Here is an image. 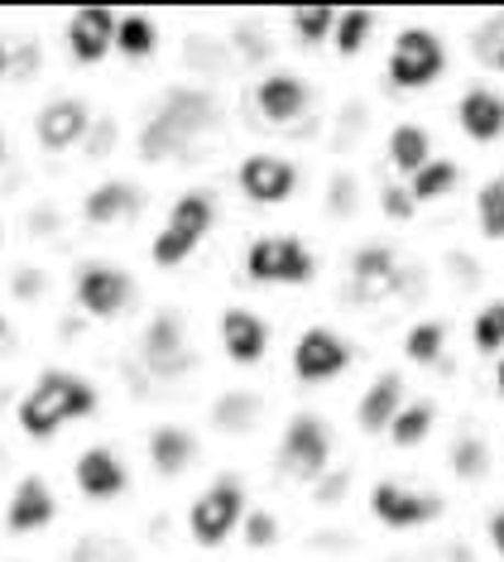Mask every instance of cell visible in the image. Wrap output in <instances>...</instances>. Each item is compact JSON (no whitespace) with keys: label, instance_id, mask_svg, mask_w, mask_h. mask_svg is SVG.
Segmentation results:
<instances>
[{"label":"cell","instance_id":"1","mask_svg":"<svg viewBox=\"0 0 504 562\" xmlns=\"http://www.w3.org/2000/svg\"><path fill=\"white\" fill-rule=\"evenodd\" d=\"M87 414H97V390L87 380L68 375V370H44L20 404V428L30 438H54L63 424L87 418Z\"/></svg>","mask_w":504,"mask_h":562},{"label":"cell","instance_id":"2","mask_svg":"<svg viewBox=\"0 0 504 562\" xmlns=\"http://www.w3.org/2000/svg\"><path fill=\"white\" fill-rule=\"evenodd\" d=\"M236 524H245V491L240 476H216L188 509V529L202 548H216Z\"/></svg>","mask_w":504,"mask_h":562},{"label":"cell","instance_id":"3","mask_svg":"<svg viewBox=\"0 0 504 562\" xmlns=\"http://www.w3.org/2000/svg\"><path fill=\"white\" fill-rule=\"evenodd\" d=\"M245 274L255 284H307L313 279V255L299 236H260L245 255Z\"/></svg>","mask_w":504,"mask_h":562},{"label":"cell","instance_id":"4","mask_svg":"<svg viewBox=\"0 0 504 562\" xmlns=\"http://www.w3.org/2000/svg\"><path fill=\"white\" fill-rule=\"evenodd\" d=\"M447 68V48L433 30H404L394 40V54H390V82L394 87H428L443 78Z\"/></svg>","mask_w":504,"mask_h":562},{"label":"cell","instance_id":"5","mask_svg":"<svg viewBox=\"0 0 504 562\" xmlns=\"http://www.w3.org/2000/svg\"><path fill=\"white\" fill-rule=\"evenodd\" d=\"M327 457H332V432L322 418L313 414H299L289 428H283V447H279V471L299 481H317L327 471Z\"/></svg>","mask_w":504,"mask_h":562},{"label":"cell","instance_id":"6","mask_svg":"<svg viewBox=\"0 0 504 562\" xmlns=\"http://www.w3.org/2000/svg\"><path fill=\"white\" fill-rule=\"evenodd\" d=\"M404 289V270H399V255L390 246H366L351 260V279H346V299L356 303H380L390 293Z\"/></svg>","mask_w":504,"mask_h":562},{"label":"cell","instance_id":"7","mask_svg":"<svg viewBox=\"0 0 504 562\" xmlns=\"http://www.w3.org/2000/svg\"><path fill=\"white\" fill-rule=\"evenodd\" d=\"M370 509L380 524H390V529H418V524H428L443 515V495H413L408 485L399 481H380L370 491Z\"/></svg>","mask_w":504,"mask_h":562},{"label":"cell","instance_id":"8","mask_svg":"<svg viewBox=\"0 0 504 562\" xmlns=\"http://www.w3.org/2000/svg\"><path fill=\"white\" fill-rule=\"evenodd\" d=\"M159 121H168L192 145L198 135H212L216 125H222V111H216L212 92H198V87H168L164 101H159Z\"/></svg>","mask_w":504,"mask_h":562},{"label":"cell","instance_id":"9","mask_svg":"<svg viewBox=\"0 0 504 562\" xmlns=\"http://www.w3.org/2000/svg\"><path fill=\"white\" fill-rule=\"evenodd\" d=\"M77 303L92 317H115L135 303V279L111 265H92V270L77 274Z\"/></svg>","mask_w":504,"mask_h":562},{"label":"cell","instance_id":"10","mask_svg":"<svg viewBox=\"0 0 504 562\" xmlns=\"http://www.w3.org/2000/svg\"><path fill=\"white\" fill-rule=\"evenodd\" d=\"M346 366H351V347L327 327H307L299 337V347H293V370H299V380H307V385L341 375Z\"/></svg>","mask_w":504,"mask_h":562},{"label":"cell","instance_id":"11","mask_svg":"<svg viewBox=\"0 0 504 562\" xmlns=\"http://www.w3.org/2000/svg\"><path fill=\"white\" fill-rule=\"evenodd\" d=\"M145 366L164 380L192 370V351L183 341V317L178 313H154V323L145 327Z\"/></svg>","mask_w":504,"mask_h":562},{"label":"cell","instance_id":"12","mask_svg":"<svg viewBox=\"0 0 504 562\" xmlns=\"http://www.w3.org/2000/svg\"><path fill=\"white\" fill-rule=\"evenodd\" d=\"M115 30H121V15L107 5H87V10H77V15L68 20V48H72V58L82 63V68H92V63H101L111 54V44H115Z\"/></svg>","mask_w":504,"mask_h":562},{"label":"cell","instance_id":"13","mask_svg":"<svg viewBox=\"0 0 504 562\" xmlns=\"http://www.w3.org/2000/svg\"><path fill=\"white\" fill-rule=\"evenodd\" d=\"M87 131H92V116H87V106L77 97H58V101H48L44 111H38V121H34V135H38V145L44 149H72L77 139H87Z\"/></svg>","mask_w":504,"mask_h":562},{"label":"cell","instance_id":"14","mask_svg":"<svg viewBox=\"0 0 504 562\" xmlns=\"http://www.w3.org/2000/svg\"><path fill=\"white\" fill-rule=\"evenodd\" d=\"M299 188V169L275 155H250L240 164V193L250 202H283Z\"/></svg>","mask_w":504,"mask_h":562},{"label":"cell","instance_id":"15","mask_svg":"<svg viewBox=\"0 0 504 562\" xmlns=\"http://www.w3.org/2000/svg\"><path fill=\"white\" fill-rule=\"evenodd\" d=\"M307 101H313V92H307L299 78H289V72H269V78L255 87V106H260V116L269 125L299 121L303 111H307Z\"/></svg>","mask_w":504,"mask_h":562},{"label":"cell","instance_id":"16","mask_svg":"<svg viewBox=\"0 0 504 562\" xmlns=\"http://www.w3.org/2000/svg\"><path fill=\"white\" fill-rule=\"evenodd\" d=\"M58 515V501H54V491H48L38 476H24L15 485V495H10V509H5V529L10 533H34V529H44V524H54Z\"/></svg>","mask_w":504,"mask_h":562},{"label":"cell","instance_id":"17","mask_svg":"<svg viewBox=\"0 0 504 562\" xmlns=\"http://www.w3.org/2000/svg\"><path fill=\"white\" fill-rule=\"evenodd\" d=\"M222 347L236 366H255L269 347V327L250 308H226L222 313Z\"/></svg>","mask_w":504,"mask_h":562},{"label":"cell","instance_id":"18","mask_svg":"<svg viewBox=\"0 0 504 562\" xmlns=\"http://www.w3.org/2000/svg\"><path fill=\"white\" fill-rule=\"evenodd\" d=\"M72 476H77V491L92 495V501H111V495H121L125 485H131V476H125V467L115 462L107 447H92V452L77 457Z\"/></svg>","mask_w":504,"mask_h":562},{"label":"cell","instance_id":"19","mask_svg":"<svg viewBox=\"0 0 504 562\" xmlns=\"http://www.w3.org/2000/svg\"><path fill=\"white\" fill-rule=\"evenodd\" d=\"M87 222L92 226H111V222H135L145 212V193L135 183H101L92 198H87Z\"/></svg>","mask_w":504,"mask_h":562},{"label":"cell","instance_id":"20","mask_svg":"<svg viewBox=\"0 0 504 562\" xmlns=\"http://www.w3.org/2000/svg\"><path fill=\"white\" fill-rule=\"evenodd\" d=\"M404 408V375L399 370H390V375H380L374 385L366 390V400H360V428L366 432H384L394 424V414Z\"/></svg>","mask_w":504,"mask_h":562},{"label":"cell","instance_id":"21","mask_svg":"<svg viewBox=\"0 0 504 562\" xmlns=\"http://www.w3.org/2000/svg\"><path fill=\"white\" fill-rule=\"evenodd\" d=\"M457 116H461V131H467L471 139H481V145H490V139H495V135L504 131V97L485 92V87H471V92L461 97Z\"/></svg>","mask_w":504,"mask_h":562},{"label":"cell","instance_id":"22","mask_svg":"<svg viewBox=\"0 0 504 562\" xmlns=\"http://www.w3.org/2000/svg\"><path fill=\"white\" fill-rule=\"evenodd\" d=\"M192 457H198V438H192L188 428H173V424H164V428H154L149 432V462L159 476H178Z\"/></svg>","mask_w":504,"mask_h":562},{"label":"cell","instance_id":"23","mask_svg":"<svg viewBox=\"0 0 504 562\" xmlns=\"http://www.w3.org/2000/svg\"><path fill=\"white\" fill-rule=\"evenodd\" d=\"M212 222H216V202H212V193H183V198L173 202V212H168V232L183 236L192 250H198V240L212 232Z\"/></svg>","mask_w":504,"mask_h":562},{"label":"cell","instance_id":"24","mask_svg":"<svg viewBox=\"0 0 504 562\" xmlns=\"http://www.w3.org/2000/svg\"><path fill=\"white\" fill-rule=\"evenodd\" d=\"M260 414H265V400L250 390H226L222 400L212 404V424L222 432H250L260 424Z\"/></svg>","mask_w":504,"mask_h":562},{"label":"cell","instance_id":"25","mask_svg":"<svg viewBox=\"0 0 504 562\" xmlns=\"http://www.w3.org/2000/svg\"><path fill=\"white\" fill-rule=\"evenodd\" d=\"M178 155H188V139L178 135L168 121L154 116L145 131H139V159H145V164H164V159H178Z\"/></svg>","mask_w":504,"mask_h":562},{"label":"cell","instance_id":"26","mask_svg":"<svg viewBox=\"0 0 504 562\" xmlns=\"http://www.w3.org/2000/svg\"><path fill=\"white\" fill-rule=\"evenodd\" d=\"M433 418H437V404H433V400L404 404V408L394 414V424H390V438H394L399 447H418V442L433 432Z\"/></svg>","mask_w":504,"mask_h":562},{"label":"cell","instance_id":"27","mask_svg":"<svg viewBox=\"0 0 504 562\" xmlns=\"http://www.w3.org/2000/svg\"><path fill=\"white\" fill-rule=\"evenodd\" d=\"M390 159L404 173H418L428 164V131L423 125H394L390 131Z\"/></svg>","mask_w":504,"mask_h":562},{"label":"cell","instance_id":"28","mask_svg":"<svg viewBox=\"0 0 504 562\" xmlns=\"http://www.w3.org/2000/svg\"><path fill=\"white\" fill-rule=\"evenodd\" d=\"M457 178L461 173H457V164H451V159H428L418 173H413L408 193H413V202H433V198L451 193V188H457Z\"/></svg>","mask_w":504,"mask_h":562},{"label":"cell","instance_id":"29","mask_svg":"<svg viewBox=\"0 0 504 562\" xmlns=\"http://www.w3.org/2000/svg\"><path fill=\"white\" fill-rule=\"evenodd\" d=\"M370 30H374V15L370 10H341V20H336V48H341L346 58L351 54H360L366 48V40H370Z\"/></svg>","mask_w":504,"mask_h":562},{"label":"cell","instance_id":"30","mask_svg":"<svg viewBox=\"0 0 504 562\" xmlns=\"http://www.w3.org/2000/svg\"><path fill=\"white\" fill-rule=\"evenodd\" d=\"M336 20H341V10H327V5H299L293 10V30H299L303 44H322L327 34H336Z\"/></svg>","mask_w":504,"mask_h":562},{"label":"cell","instance_id":"31","mask_svg":"<svg viewBox=\"0 0 504 562\" xmlns=\"http://www.w3.org/2000/svg\"><path fill=\"white\" fill-rule=\"evenodd\" d=\"M451 471H457L461 481H485L490 447L481 438H457V447H451Z\"/></svg>","mask_w":504,"mask_h":562},{"label":"cell","instance_id":"32","mask_svg":"<svg viewBox=\"0 0 504 562\" xmlns=\"http://www.w3.org/2000/svg\"><path fill=\"white\" fill-rule=\"evenodd\" d=\"M475 212H481L485 240H504V173L495 178V183L481 188V198H475Z\"/></svg>","mask_w":504,"mask_h":562},{"label":"cell","instance_id":"33","mask_svg":"<svg viewBox=\"0 0 504 562\" xmlns=\"http://www.w3.org/2000/svg\"><path fill=\"white\" fill-rule=\"evenodd\" d=\"M443 341H447V327H443V323H418V327H408L404 351H408V361L433 366L437 356H443Z\"/></svg>","mask_w":504,"mask_h":562},{"label":"cell","instance_id":"34","mask_svg":"<svg viewBox=\"0 0 504 562\" xmlns=\"http://www.w3.org/2000/svg\"><path fill=\"white\" fill-rule=\"evenodd\" d=\"M115 48L125 58H145L154 54V24L145 15H121V30H115Z\"/></svg>","mask_w":504,"mask_h":562},{"label":"cell","instance_id":"35","mask_svg":"<svg viewBox=\"0 0 504 562\" xmlns=\"http://www.w3.org/2000/svg\"><path fill=\"white\" fill-rule=\"evenodd\" d=\"M72 562H131V548L107 539V533H87V539H77Z\"/></svg>","mask_w":504,"mask_h":562},{"label":"cell","instance_id":"36","mask_svg":"<svg viewBox=\"0 0 504 562\" xmlns=\"http://www.w3.org/2000/svg\"><path fill=\"white\" fill-rule=\"evenodd\" d=\"M471 337H475V347H481V351H500L504 347V303H490V308H481Z\"/></svg>","mask_w":504,"mask_h":562},{"label":"cell","instance_id":"37","mask_svg":"<svg viewBox=\"0 0 504 562\" xmlns=\"http://www.w3.org/2000/svg\"><path fill=\"white\" fill-rule=\"evenodd\" d=\"M471 48H475V58H481V63H490L495 54H504V10H500V15H490L481 30L471 34Z\"/></svg>","mask_w":504,"mask_h":562},{"label":"cell","instance_id":"38","mask_svg":"<svg viewBox=\"0 0 504 562\" xmlns=\"http://www.w3.org/2000/svg\"><path fill=\"white\" fill-rule=\"evenodd\" d=\"M188 255H192V246H188L183 236H173V232H168V226H164L159 236H154V265H164V270H173V265H183Z\"/></svg>","mask_w":504,"mask_h":562},{"label":"cell","instance_id":"39","mask_svg":"<svg viewBox=\"0 0 504 562\" xmlns=\"http://www.w3.org/2000/svg\"><path fill=\"white\" fill-rule=\"evenodd\" d=\"M245 539H250L255 548H269L279 539V519L265 515V509H255V515H245Z\"/></svg>","mask_w":504,"mask_h":562},{"label":"cell","instance_id":"40","mask_svg":"<svg viewBox=\"0 0 504 562\" xmlns=\"http://www.w3.org/2000/svg\"><path fill=\"white\" fill-rule=\"evenodd\" d=\"M380 207H384V216H394V222H408L413 216V193L408 188H399V183H390L380 193Z\"/></svg>","mask_w":504,"mask_h":562},{"label":"cell","instance_id":"41","mask_svg":"<svg viewBox=\"0 0 504 562\" xmlns=\"http://www.w3.org/2000/svg\"><path fill=\"white\" fill-rule=\"evenodd\" d=\"M236 48H240V54L250 58V63L269 58V40H265L260 30H255V24H236Z\"/></svg>","mask_w":504,"mask_h":562},{"label":"cell","instance_id":"42","mask_svg":"<svg viewBox=\"0 0 504 562\" xmlns=\"http://www.w3.org/2000/svg\"><path fill=\"white\" fill-rule=\"evenodd\" d=\"M346 485H351V471H322V476H317V501L322 505H336V501H341V495H346Z\"/></svg>","mask_w":504,"mask_h":562},{"label":"cell","instance_id":"43","mask_svg":"<svg viewBox=\"0 0 504 562\" xmlns=\"http://www.w3.org/2000/svg\"><path fill=\"white\" fill-rule=\"evenodd\" d=\"M327 202H332V212H336V216H351V212H356V183H351V178L336 173V178H332V198H327Z\"/></svg>","mask_w":504,"mask_h":562},{"label":"cell","instance_id":"44","mask_svg":"<svg viewBox=\"0 0 504 562\" xmlns=\"http://www.w3.org/2000/svg\"><path fill=\"white\" fill-rule=\"evenodd\" d=\"M44 289H48V274L44 270H20L15 274V299H24V303H34Z\"/></svg>","mask_w":504,"mask_h":562},{"label":"cell","instance_id":"45","mask_svg":"<svg viewBox=\"0 0 504 562\" xmlns=\"http://www.w3.org/2000/svg\"><path fill=\"white\" fill-rule=\"evenodd\" d=\"M111 139H115V125L111 121H97L92 125V131H87V155H107V149H111Z\"/></svg>","mask_w":504,"mask_h":562},{"label":"cell","instance_id":"46","mask_svg":"<svg viewBox=\"0 0 504 562\" xmlns=\"http://www.w3.org/2000/svg\"><path fill=\"white\" fill-rule=\"evenodd\" d=\"M34 58H38V48H34V44H20L15 54H10V72H15V78H30V72H34Z\"/></svg>","mask_w":504,"mask_h":562},{"label":"cell","instance_id":"47","mask_svg":"<svg viewBox=\"0 0 504 562\" xmlns=\"http://www.w3.org/2000/svg\"><path fill=\"white\" fill-rule=\"evenodd\" d=\"M490 543H495V553L504 558V509H495V515H490Z\"/></svg>","mask_w":504,"mask_h":562},{"label":"cell","instance_id":"48","mask_svg":"<svg viewBox=\"0 0 504 562\" xmlns=\"http://www.w3.org/2000/svg\"><path fill=\"white\" fill-rule=\"evenodd\" d=\"M54 216H58L54 207H38V212H34V232H54V226H58Z\"/></svg>","mask_w":504,"mask_h":562},{"label":"cell","instance_id":"49","mask_svg":"<svg viewBox=\"0 0 504 562\" xmlns=\"http://www.w3.org/2000/svg\"><path fill=\"white\" fill-rule=\"evenodd\" d=\"M451 562H475V558H471V548H461V543H457V548H451Z\"/></svg>","mask_w":504,"mask_h":562},{"label":"cell","instance_id":"50","mask_svg":"<svg viewBox=\"0 0 504 562\" xmlns=\"http://www.w3.org/2000/svg\"><path fill=\"white\" fill-rule=\"evenodd\" d=\"M5 72H10V48L0 44V78H5Z\"/></svg>","mask_w":504,"mask_h":562},{"label":"cell","instance_id":"51","mask_svg":"<svg viewBox=\"0 0 504 562\" xmlns=\"http://www.w3.org/2000/svg\"><path fill=\"white\" fill-rule=\"evenodd\" d=\"M495 385H500V394H504V361L495 366Z\"/></svg>","mask_w":504,"mask_h":562},{"label":"cell","instance_id":"52","mask_svg":"<svg viewBox=\"0 0 504 562\" xmlns=\"http://www.w3.org/2000/svg\"><path fill=\"white\" fill-rule=\"evenodd\" d=\"M490 68H500V72H504V54H495V58H490Z\"/></svg>","mask_w":504,"mask_h":562},{"label":"cell","instance_id":"53","mask_svg":"<svg viewBox=\"0 0 504 562\" xmlns=\"http://www.w3.org/2000/svg\"><path fill=\"white\" fill-rule=\"evenodd\" d=\"M0 331H5V323H0Z\"/></svg>","mask_w":504,"mask_h":562}]
</instances>
